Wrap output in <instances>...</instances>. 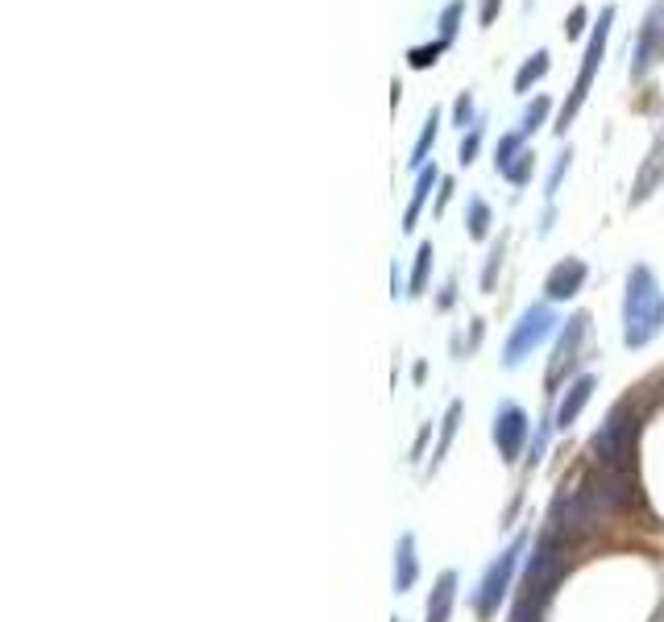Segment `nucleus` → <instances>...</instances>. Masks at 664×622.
I'll return each instance as SVG.
<instances>
[{
  "instance_id": "1",
  "label": "nucleus",
  "mask_w": 664,
  "mask_h": 622,
  "mask_svg": "<svg viewBox=\"0 0 664 622\" xmlns=\"http://www.w3.org/2000/svg\"><path fill=\"white\" fill-rule=\"evenodd\" d=\"M623 324H627V345H648L664 324V295L656 291V278L648 266H636L627 278V303H623Z\"/></svg>"
},
{
  "instance_id": "2",
  "label": "nucleus",
  "mask_w": 664,
  "mask_h": 622,
  "mask_svg": "<svg viewBox=\"0 0 664 622\" xmlns=\"http://www.w3.org/2000/svg\"><path fill=\"white\" fill-rule=\"evenodd\" d=\"M610 21H615V4H606L603 13H598V25H594V34H589V42H586V55H582V71H577V79H573V92H569V100L561 104V113H557V125H552L557 134H565L569 125H573V117L582 113V104H586L589 83H594L598 67H603L606 38H610Z\"/></svg>"
},
{
  "instance_id": "3",
  "label": "nucleus",
  "mask_w": 664,
  "mask_h": 622,
  "mask_svg": "<svg viewBox=\"0 0 664 622\" xmlns=\"http://www.w3.org/2000/svg\"><path fill=\"white\" fill-rule=\"evenodd\" d=\"M636 436H640V419L627 407L610 411L603 431L594 436V457L603 469H623L631 473V452H636Z\"/></svg>"
},
{
  "instance_id": "4",
  "label": "nucleus",
  "mask_w": 664,
  "mask_h": 622,
  "mask_svg": "<svg viewBox=\"0 0 664 622\" xmlns=\"http://www.w3.org/2000/svg\"><path fill=\"white\" fill-rule=\"evenodd\" d=\"M565 548L569 544L561 535H545V540L536 544V556H531V564H528V594H524V602L545 606V598L552 594V585L561 581Z\"/></svg>"
},
{
  "instance_id": "5",
  "label": "nucleus",
  "mask_w": 664,
  "mask_h": 622,
  "mask_svg": "<svg viewBox=\"0 0 664 622\" xmlns=\"http://www.w3.org/2000/svg\"><path fill=\"white\" fill-rule=\"evenodd\" d=\"M661 62H664V0H652V9L644 13V25L636 34V50H631V79L640 83Z\"/></svg>"
},
{
  "instance_id": "6",
  "label": "nucleus",
  "mask_w": 664,
  "mask_h": 622,
  "mask_svg": "<svg viewBox=\"0 0 664 622\" xmlns=\"http://www.w3.org/2000/svg\"><path fill=\"white\" fill-rule=\"evenodd\" d=\"M548 332H552V311H548V308L524 311L519 329H515V336L507 341V366H519V361H524V353L536 349Z\"/></svg>"
},
{
  "instance_id": "7",
  "label": "nucleus",
  "mask_w": 664,
  "mask_h": 622,
  "mask_svg": "<svg viewBox=\"0 0 664 622\" xmlns=\"http://www.w3.org/2000/svg\"><path fill=\"white\" fill-rule=\"evenodd\" d=\"M515 556H519V544H511L499 561L490 564L486 581H482V594H478V614H482V619H490V614L499 610V602H503V594H507V585H511V573H515Z\"/></svg>"
},
{
  "instance_id": "8",
  "label": "nucleus",
  "mask_w": 664,
  "mask_h": 622,
  "mask_svg": "<svg viewBox=\"0 0 664 622\" xmlns=\"http://www.w3.org/2000/svg\"><path fill=\"white\" fill-rule=\"evenodd\" d=\"M524 436H528V419H524V411H519V407H503V411H499L494 440H499V452H503V461H515V457H519V445H524Z\"/></svg>"
},
{
  "instance_id": "9",
  "label": "nucleus",
  "mask_w": 664,
  "mask_h": 622,
  "mask_svg": "<svg viewBox=\"0 0 664 622\" xmlns=\"http://www.w3.org/2000/svg\"><path fill=\"white\" fill-rule=\"evenodd\" d=\"M582 283H586V262L582 257H565L561 266H552L545 291L548 299H573V295L582 291Z\"/></svg>"
},
{
  "instance_id": "10",
  "label": "nucleus",
  "mask_w": 664,
  "mask_h": 622,
  "mask_svg": "<svg viewBox=\"0 0 664 622\" xmlns=\"http://www.w3.org/2000/svg\"><path fill=\"white\" fill-rule=\"evenodd\" d=\"M589 390H594V373H582V378L569 387L565 399H561V407H557V428H569V424L582 415V407L589 403Z\"/></svg>"
},
{
  "instance_id": "11",
  "label": "nucleus",
  "mask_w": 664,
  "mask_h": 622,
  "mask_svg": "<svg viewBox=\"0 0 664 622\" xmlns=\"http://www.w3.org/2000/svg\"><path fill=\"white\" fill-rule=\"evenodd\" d=\"M586 324H589L586 311H577V315H573V320L565 324V336H561V345H557V357H552V378L561 373V366H569V361H573V353H577V341L586 336Z\"/></svg>"
},
{
  "instance_id": "12",
  "label": "nucleus",
  "mask_w": 664,
  "mask_h": 622,
  "mask_svg": "<svg viewBox=\"0 0 664 622\" xmlns=\"http://www.w3.org/2000/svg\"><path fill=\"white\" fill-rule=\"evenodd\" d=\"M661 175H664V134L652 141V154H648V166L640 171V178H636V195H631V199H636V204L648 199V195H652V183Z\"/></svg>"
},
{
  "instance_id": "13",
  "label": "nucleus",
  "mask_w": 664,
  "mask_h": 622,
  "mask_svg": "<svg viewBox=\"0 0 664 622\" xmlns=\"http://www.w3.org/2000/svg\"><path fill=\"white\" fill-rule=\"evenodd\" d=\"M548 67H552V55H548V50H536V55L515 71V92H519V96H528L531 88L548 76Z\"/></svg>"
},
{
  "instance_id": "14",
  "label": "nucleus",
  "mask_w": 664,
  "mask_h": 622,
  "mask_svg": "<svg viewBox=\"0 0 664 622\" xmlns=\"http://www.w3.org/2000/svg\"><path fill=\"white\" fill-rule=\"evenodd\" d=\"M453 594H457V577H453V573H440V581H436L432 602H428V622H449Z\"/></svg>"
},
{
  "instance_id": "15",
  "label": "nucleus",
  "mask_w": 664,
  "mask_h": 622,
  "mask_svg": "<svg viewBox=\"0 0 664 622\" xmlns=\"http://www.w3.org/2000/svg\"><path fill=\"white\" fill-rule=\"evenodd\" d=\"M436 166H424L420 171V178H415V195H411L408 204V216H403V229H415V220H420V208H424V199H428V192L436 187Z\"/></svg>"
},
{
  "instance_id": "16",
  "label": "nucleus",
  "mask_w": 664,
  "mask_h": 622,
  "mask_svg": "<svg viewBox=\"0 0 664 622\" xmlns=\"http://www.w3.org/2000/svg\"><path fill=\"white\" fill-rule=\"evenodd\" d=\"M436 134H440V108H432L428 120H424V134H420L415 150H411V166H420V171H424V162H428V150L436 146Z\"/></svg>"
},
{
  "instance_id": "17",
  "label": "nucleus",
  "mask_w": 664,
  "mask_h": 622,
  "mask_svg": "<svg viewBox=\"0 0 664 622\" xmlns=\"http://www.w3.org/2000/svg\"><path fill=\"white\" fill-rule=\"evenodd\" d=\"M531 171H536V154H531V150H519L511 162H503V166H499V175L511 178L515 187H524V183L531 178Z\"/></svg>"
},
{
  "instance_id": "18",
  "label": "nucleus",
  "mask_w": 664,
  "mask_h": 622,
  "mask_svg": "<svg viewBox=\"0 0 664 622\" xmlns=\"http://www.w3.org/2000/svg\"><path fill=\"white\" fill-rule=\"evenodd\" d=\"M415 581V544H411V535L399 540V564H394V585L399 589H408Z\"/></svg>"
},
{
  "instance_id": "19",
  "label": "nucleus",
  "mask_w": 664,
  "mask_h": 622,
  "mask_svg": "<svg viewBox=\"0 0 664 622\" xmlns=\"http://www.w3.org/2000/svg\"><path fill=\"white\" fill-rule=\"evenodd\" d=\"M445 50H449V42H445V38L428 42V46H411V50H408V67H411V71H424V67H432V62L440 59Z\"/></svg>"
},
{
  "instance_id": "20",
  "label": "nucleus",
  "mask_w": 664,
  "mask_h": 622,
  "mask_svg": "<svg viewBox=\"0 0 664 622\" xmlns=\"http://www.w3.org/2000/svg\"><path fill=\"white\" fill-rule=\"evenodd\" d=\"M552 113V100L548 96H536L528 104V113H524V125H519V134H536L540 125H545V117Z\"/></svg>"
},
{
  "instance_id": "21",
  "label": "nucleus",
  "mask_w": 664,
  "mask_h": 622,
  "mask_svg": "<svg viewBox=\"0 0 664 622\" xmlns=\"http://www.w3.org/2000/svg\"><path fill=\"white\" fill-rule=\"evenodd\" d=\"M461 13H466V0H449V4L440 9V38H445V42L457 38V25H461Z\"/></svg>"
},
{
  "instance_id": "22",
  "label": "nucleus",
  "mask_w": 664,
  "mask_h": 622,
  "mask_svg": "<svg viewBox=\"0 0 664 622\" xmlns=\"http://www.w3.org/2000/svg\"><path fill=\"white\" fill-rule=\"evenodd\" d=\"M428 266H432V241H424L420 253H415V270H411V295L424 291V283H428Z\"/></svg>"
},
{
  "instance_id": "23",
  "label": "nucleus",
  "mask_w": 664,
  "mask_h": 622,
  "mask_svg": "<svg viewBox=\"0 0 664 622\" xmlns=\"http://www.w3.org/2000/svg\"><path fill=\"white\" fill-rule=\"evenodd\" d=\"M486 229H490V208L482 204V199H473V204H469V233L482 241Z\"/></svg>"
},
{
  "instance_id": "24",
  "label": "nucleus",
  "mask_w": 664,
  "mask_h": 622,
  "mask_svg": "<svg viewBox=\"0 0 664 622\" xmlns=\"http://www.w3.org/2000/svg\"><path fill=\"white\" fill-rule=\"evenodd\" d=\"M453 125H461V129L473 125V96H469V92H461L457 104H453Z\"/></svg>"
},
{
  "instance_id": "25",
  "label": "nucleus",
  "mask_w": 664,
  "mask_h": 622,
  "mask_svg": "<svg viewBox=\"0 0 664 622\" xmlns=\"http://www.w3.org/2000/svg\"><path fill=\"white\" fill-rule=\"evenodd\" d=\"M586 18H589L586 4H573V13H569V21H565L569 38H582V34H586Z\"/></svg>"
},
{
  "instance_id": "26",
  "label": "nucleus",
  "mask_w": 664,
  "mask_h": 622,
  "mask_svg": "<svg viewBox=\"0 0 664 622\" xmlns=\"http://www.w3.org/2000/svg\"><path fill=\"white\" fill-rule=\"evenodd\" d=\"M478 146H482V129L473 125V129H469V134L461 137V154H457V158H461V162L469 166V162H473V154H478Z\"/></svg>"
},
{
  "instance_id": "27",
  "label": "nucleus",
  "mask_w": 664,
  "mask_h": 622,
  "mask_svg": "<svg viewBox=\"0 0 664 622\" xmlns=\"http://www.w3.org/2000/svg\"><path fill=\"white\" fill-rule=\"evenodd\" d=\"M569 158H573V154H569V150H565V154H561V158H557V166H552V178H548V195H552V192H557V187H561V178H565V171H569Z\"/></svg>"
},
{
  "instance_id": "28",
  "label": "nucleus",
  "mask_w": 664,
  "mask_h": 622,
  "mask_svg": "<svg viewBox=\"0 0 664 622\" xmlns=\"http://www.w3.org/2000/svg\"><path fill=\"white\" fill-rule=\"evenodd\" d=\"M457 415H461V407L453 403V407H449V424H445V431H440V448H436V461H440V452L449 448V440H453V424H457Z\"/></svg>"
},
{
  "instance_id": "29",
  "label": "nucleus",
  "mask_w": 664,
  "mask_h": 622,
  "mask_svg": "<svg viewBox=\"0 0 664 622\" xmlns=\"http://www.w3.org/2000/svg\"><path fill=\"white\" fill-rule=\"evenodd\" d=\"M499 9H503V0H482V13H478V21H482V25H494Z\"/></svg>"
},
{
  "instance_id": "30",
  "label": "nucleus",
  "mask_w": 664,
  "mask_h": 622,
  "mask_svg": "<svg viewBox=\"0 0 664 622\" xmlns=\"http://www.w3.org/2000/svg\"><path fill=\"white\" fill-rule=\"evenodd\" d=\"M499 262H503V245L490 253V262H486V278H482V283H486V291L494 287V270H499Z\"/></svg>"
}]
</instances>
